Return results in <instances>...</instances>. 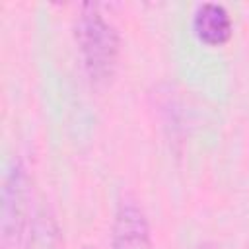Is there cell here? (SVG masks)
Masks as SVG:
<instances>
[{"mask_svg": "<svg viewBox=\"0 0 249 249\" xmlns=\"http://www.w3.org/2000/svg\"><path fill=\"white\" fill-rule=\"evenodd\" d=\"M74 39L93 84H105L113 78L121 53L119 29L99 4H82L74 21Z\"/></svg>", "mask_w": 249, "mask_h": 249, "instance_id": "6da1fadb", "label": "cell"}, {"mask_svg": "<svg viewBox=\"0 0 249 249\" xmlns=\"http://www.w3.org/2000/svg\"><path fill=\"white\" fill-rule=\"evenodd\" d=\"M31 179L21 158L14 156L2 179L0 247L18 249L31 224Z\"/></svg>", "mask_w": 249, "mask_h": 249, "instance_id": "7a4b0ae2", "label": "cell"}, {"mask_svg": "<svg viewBox=\"0 0 249 249\" xmlns=\"http://www.w3.org/2000/svg\"><path fill=\"white\" fill-rule=\"evenodd\" d=\"M111 249H154L146 210L128 191L119 196L113 212Z\"/></svg>", "mask_w": 249, "mask_h": 249, "instance_id": "3957f363", "label": "cell"}, {"mask_svg": "<svg viewBox=\"0 0 249 249\" xmlns=\"http://www.w3.org/2000/svg\"><path fill=\"white\" fill-rule=\"evenodd\" d=\"M191 27L195 37L208 47H222L233 35V21L224 4L202 2L195 8Z\"/></svg>", "mask_w": 249, "mask_h": 249, "instance_id": "277c9868", "label": "cell"}, {"mask_svg": "<svg viewBox=\"0 0 249 249\" xmlns=\"http://www.w3.org/2000/svg\"><path fill=\"white\" fill-rule=\"evenodd\" d=\"M25 239L27 249H62L60 230L49 208H37L33 212Z\"/></svg>", "mask_w": 249, "mask_h": 249, "instance_id": "5b68a950", "label": "cell"}, {"mask_svg": "<svg viewBox=\"0 0 249 249\" xmlns=\"http://www.w3.org/2000/svg\"><path fill=\"white\" fill-rule=\"evenodd\" d=\"M82 249H95V247H89V245H84Z\"/></svg>", "mask_w": 249, "mask_h": 249, "instance_id": "8992f818", "label": "cell"}]
</instances>
